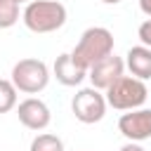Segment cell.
<instances>
[{"label": "cell", "mask_w": 151, "mask_h": 151, "mask_svg": "<svg viewBox=\"0 0 151 151\" xmlns=\"http://www.w3.org/2000/svg\"><path fill=\"white\" fill-rule=\"evenodd\" d=\"M21 21L33 33H54L66 24V7L57 0H31L21 12Z\"/></svg>", "instance_id": "obj_1"}, {"label": "cell", "mask_w": 151, "mask_h": 151, "mask_svg": "<svg viewBox=\"0 0 151 151\" xmlns=\"http://www.w3.org/2000/svg\"><path fill=\"white\" fill-rule=\"evenodd\" d=\"M109 54H113V33L109 28H104V26H90V28H85L83 35H80V40L76 42V47L71 52V57L80 66H85V68H90L92 64L101 61Z\"/></svg>", "instance_id": "obj_2"}, {"label": "cell", "mask_w": 151, "mask_h": 151, "mask_svg": "<svg viewBox=\"0 0 151 151\" xmlns=\"http://www.w3.org/2000/svg\"><path fill=\"white\" fill-rule=\"evenodd\" d=\"M149 90L146 83L134 78V76H120L116 83H111L104 90V99L111 109L116 111H134L142 109V104L146 101Z\"/></svg>", "instance_id": "obj_3"}, {"label": "cell", "mask_w": 151, "mask_h": 151, "mask_svg": "<svg viewBox=\"0 0 151 151\" xmlns=\"http://www.w3.org/2000/svg\"><path fill=\"white\" fill-rule=\"evenodd\" d=\"M50 83V68L45 61L40 59H19L12 66V85L17 87V92H26V94H38L47 87Z\"/></svg>", "instance_id": "obj_4"}, {"label": "cell", "mask_w": 151, "mask_h": 151, "mask_svg": "<svg viewBox=\"0 0 151 151\" xmlns=\"http://www.w3.org/2000/svg\"><path fill=\"white\" fill-rule=\"evenodd\" d=\"M106 99H104V94L99 92V90H94V87H83V90H78L76 94H73V99H71V111H73V116L80 120V123H85V125H92V123H99L104 116H106Z\"/></svg>", "instance_id": "obj_5"}, {"label": "cell", "mask_w": 151, "mask_h": 151, "mask_svg": "<svg viewBox=\"0 0 151 151\" xmlns=\"http://www.w3.org/2000/svg\"><path fill=\"white\" fill-rule=\"evenodd\" d=\"M118 130L127 142L151 139V109H134L118 118Z\"/></svg>", "instance_id": "obj_6"}, {"label": "cell", "mask_w": 151, "mask_h": 151, "mask_svg": "<svg viewBox=\"0 0 151 151\" xmlns=\"http://www.w3.org/2000/svg\"><path fill=\"white\" fill-rule=\"evenodd\" d=\"M120 76H125V61L116 54H109V57H104L101 61H97L87 68V78H90L92 87L99 90V92L106 90L111 83H116Z\"/></svg>", "instance_id": "obj_7"}, {"label": "cell", "mask_w": 151, "mask_h": 151, "mask_svg": "<svg viewBox=\"0 0 151 151\" xmlns=\"http://www.w3.org/2000/svg\"><path fill=\"white\" fill-rule=\"evenodd\" d=\"M17 116H19V123L28 130H45L52 120V113H50V106L38 99V97H28L24 101H19L17 106Z\"/></svg>", "instance_id": "obj_8"}, {"label": "cell", "mask_w": 151, "mask_h": 151, "mask_svg": "<svg viewBox=\"0 0 151 151\" xmlns=\"http://www.w3.org/2000/svg\"><path fill=\"white\" fill-rule=\"evenodd\" d=\"M52 73H54V78H57L61 85H66V87H76V85H80V83L87 78V68L80 66V64L71 57V52H64V54H59V57L54 59Z\"/></svg>", "instance_id": "obj_9"}, {"label": "cell", "mask_w": 151, "mask_h": 151, "mask_svg": "<svg viewBox=\"0 0 151 151\" xmlns=\"http://www.w3.org/2000/svg\"><path fill=\"white\" fill-rule=\"evenodd\" d=\"M125 66L130 68V73L139 80H149L151 78V50L144 45H134L127 50L125 54Z\"/></svg>", "instance_id": "obj_10"}, {"label": "cell", "mask_w": 151, "mask_h": 151, "mask_svg": "<svg viewBox=\"0 0 151 151\" xmlns=\"http://www.w3.org/2000/svg\"><path fill=\"white\" fill-rule=\"evenodd\" d=\"M28 151H64V142H61L57 134L42 132V134H38V137H33Z\"/></svg>", "instance_id": "obj_11"}, {"label": "cell", "mask_w": 151, "mask_h": 151, "mask_svg": "<svg viewBox=\"0 0 151 151\" xmlns=\"http://www.w3.org/2000/svg\"><path fill=\"white\" fill-rule=\"evenodd\" d=\"M19 2L14 0H0V28H12L19 21Z\"/></svg>", "instance_id": "obj_12"}, {"label": "cell", "mask_w": 151, "mask_h": 151, "mask_svg": "<svg viewBox=\"0 0 151 151\" xmlns=\"http://www.w3.org/2000/svg\"><path fill=\"white\" fill-rule=\"evenodd\" d=\"M17 106V87L12 85V80L0 78V113H7Z\"/></svg>", "instance_id": "obj_13"}, {"label": "cell", "mask_w": 151, "mask_h": 151, "mask_svg": "<svg viewBox=\"0 0 151 151\" xmlns=\"http://www.w3.org/2000/svg\"><path fill=\"white\" fill-rule=\"evenodd\" d=\"M137 38L142 40V45H144V47H149V50H151V19H146V21H142V24H139V28H137Z\"/></svg>", "instance_id": "obj_14"}, {"label": "cell", "mask_w": 151, "mask_h": 151, "mask_svg": "<svg viewBox=\"0 0 151 151\" xmlns=\"http://www.w3.org/2000/svg\"><path fill=\"white\" fill-rule=\"evenodd\" d=\"M120 151H146L144 146H139L137 142H127V144H123L120 146Z\"/></svg>", "instance_id": "obj_15"}, {"label": "cell", "mask_w": 151, "mask_h": 151, "mask_svg": "<svg viewBox=\"0 0 151 151\" xmlns=\"http://www.w3.org/2000/svg\"><path fill=\"white\" fill-rule=\"evenodd\" d=\"M139 9L151 19V0H139Z\"/></svg>", "instance_id": "obj_16"}, {"label": "cell", "mask_w": 151, "mask_h": 151, "mask_svg": "<svg viewBox=\"0 0 151 151\" xmlns=\"http://www.w3.org/2000/svg\"><path fill=\"white\" fill-rule=\"evenodd\" d=\"M99 2H104V5H118L120 0H99Z\"/></svg>", "instance_id": "obj_17"}, {"label": "cell", "mask_w": 151, "mask_h": 151, "mask_svg": "<svg viewBox=\"0 0 151 151\" xmlns=\"http://www.w3.org/2000/svg\"><path fill=\"white\" fill-rule=\"evenodd\" d=\"M14 2H31V0H14Z\"/></svg>", "instance_id": "obj_18"}]
</instances>
